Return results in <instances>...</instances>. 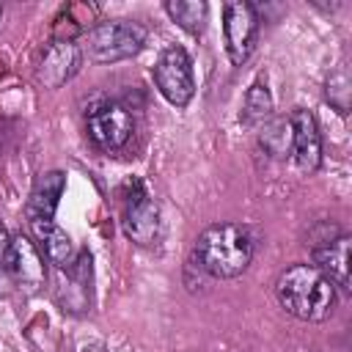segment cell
Here are the masks:
<instances>
[{"label": "cell", "mask_w": 352, "mask_h": 352, "mask_svg": "<svg viewBox=\"0 0 352 352\" xmlns=\"http://www.w3.org/2000/svg\"><path fill=\"white\" fill-rule=\"evenodd\" d=\"M275 297L300 322H324L336 308V286L314 264H292L275 280Z\"/></svg>", "instance_id": "obj_1"}, {"label": "cell", "mask_w": 352, "mask_h": 352, "mask_svg": "<svg viewBox=\"0 0 352 352\" xmlns=\"http://www.w3.org/2000/svg\"><path fill=\"white\" fill-rule=\"evenodd\" d=\"M195 261L212 278H239L253 258V236L239 223H214L195 239Z\"/></svg>", "instance_id": "obj_2"}, {"label": "cell", "mask_w": 352, "mask_h": 352, "mask_svg": "<svg viewBox=\"0 0 352 352\" xmlns=\"http://www.w3.org/2000/svg\"><path fill=\"white\" fill-rule=\"evenodd\" d=\"M146 44V28L132 19H107L88 30V58L94 63H118L138 55Z\"/></svg>", "instance_id": "obj_3"}, {"label": "cell", "mask_w": 352, "mask_h": 352, "mask_svg": "<svg viewBox=\"0 0 352 352\" xmlns=\"http://www.w3.org/2000/svg\"><path fill=\"white\" fill-rule=\"evenodd\" d=\"M154 82L157 91L170 102L173 107H187L195 94V77H192V60L184 47L173 44L160 52L154 63Z\"/></svg>", "instance_id": "obj_4"}, {"label": "cell", "mask_w": 352, "mask_h": 352, "mask_svg": "<svg viewBox=\"0 0 352 352\" xmlns=\"http://www.w3.org/2000/svg\"><path fill=\"white\" fill-rule=\"evenodd\" d=\"M258 38V14L253 3L234 0L226 3L223 8V41H226V55L234 66H242L250 52L256 50Z\"/></svg>", "instance_id": "obj_5"}, {"label": "cell", "mask_w": 352, "mask_h": 352, "mask_svg": "<svg viewBox=\"0 0 352 352\" xmlns=\"http://www.w3.org/2000/svg\"><path fill=\"white\" fill-rule=\"evenodd\" d=\"M85 126H88V135L91 140L104 148V151H116L121 148L129 135H132V116L124 104L118 102H99L88 110V118H85Z\"/></svg>", "instance_id": "obj_6"}, {"label": "cell", "mask_w": 352, "mask_h": 352, "mask_svg": "<svg viewBox=\"0 0 352 352\" xmlns=\"http://www.w3.org/2000/svg\"><path fill=\"white\" fill-rule=\"evenodd\" d=\"M121 226L124 234L135 242V245H154L157 234H160V209L154 204V198L148 195V190L135 182L132 192L124 201V214H121Z\"/></svg>", "instance_id": "obj_7"}, {"label": "cell", "mask_w": 352, "mask_h": 352, "mask_svg": "<svg viewBox=\"0 0 352 352\" xmlns=\"http://www.w3.org/2000/svg\"><path fill=\"white\" fill-rule=\"evenodd\" d=\"M289 126H292V157H294V162L305 173L316 170L319 162H322V135H319L316 116L305 107H297L289 116Z\"/></svg>", "instance_id": "obj_8"}, {"label": "cell", "mask_w": 352, "mask_h": 352, "mask_svg": "<svg viewBox=\"0 0 352 352\" xmlns=\"http://www.w3.org/2000/svg\"><path fill=\"white\" fill-rule=\"evenodd\" d=\"M82 60V50L80 44H74L72 38H55L47 50L44 58L38 63V80L47 88H60L63 82H69Z\"/></svg>", "instance_id": "obj_9"}, {"label": "cell", "mask_w": 352, "mask_h": 352, "mask_svg": "<svg viewBox=\"0 0 352 352\" xmlns=\"http://www.w3.org/2000/svg\"><path fill=\"white\" fill-rule=\"evenodd\" d=\"M6 270H8V275H11L19 286H25V289H30V292H36V289L44 283V278H47V272H44V258H41L36 242H30L25 234L11 236Z\"/></svg>", "instance_id": "obj_10"}, {"label": "cell", "mask_w": 352, "mask_h": 352, "mask_svg": "<svg viewBox=\"0 0 352 352\" xmlns=\"http://www.w3.org/2000/svg\"><path fill=\"white\" fill-rule=\"evenodd\" d=\"M349 253H352V239L349 236H336L319 248H314V267L338 289L349 292Z\"/></svg>", "instance_id": "obj_11"}, {"label": "cell", "mask_w": 352, "mask_h": 352, "mask_svg": "<svg viewBox=\"0 0 352 352\" xmlns=\"http://www.w3.org/2000/svg\"><path fill=\"white\" fill-rule=\"evenodd\" d=\"M63 187H66V176L60 170L41 173L36 179V184L30 190V198H28V206H25L28 220H52L55 209H58V201L63 195Z\"/></svg>", "instance_id": "obj_12"}, {"label": "cell", "mask_w": 352, "mask_h": 352, "mask_svg": "<svg viewBox=\"0 0 352 352\" xmlns=\"http://www.w3.org/2000/svg\"><path fill=\"white\" fill-rule=\"evenodd\" d=\"M30 231H33L38 248L44 250V256L50 258V264H55L60 270L72 267L74 248H72L69 234L60 226H55L52 220H30Z\"/></svg>", "instance_id": "obj_13"}, {"label": "cell", "mask_w": 352, "mask_h": 352, "mask_svg": "<svg viewBox=\"0 0 352 352\" xmlns=\"http://www.w3.org/2000/svg\"><path fill=\"white\" fill-rule=\"evenodd\" d=\"M165 11H168V16H170L182 30H187L190 36H201L204 28H206L209 8H206L204 0H168V3H165Z\"/></svg>", "instance_id": "obj_14"}, {"label": "cell", "mask_w": 352, "mask_h": 352, "mask_svg": "<svg viewBox=\"0 0 352 352\" xmlns=\"http://www.w3.org/2000/svg\"><path fill=\"white\" fill-rule=\"evenodd\" d=\"M258 143L261 148L270 154V157H289L292 154V126H289V118H270L261 124V132H258Z\"/></svg>", "instance_id": "obj_15"}, {"label": "cell", "mask_w": 352, "mask_h": 352, "mask_svg": "<svg viewBox=\"0 0 352 352\" xmlns=\"http://www.w3.org/2000/svg\"><path fill=\"white\" fill-rule=\"evenodd\" d=\"M272 118V96L267 91V85L261 82H253L245 94V102H242V113H239V121L248 124V126H261L264 121Z\"/></svg>", "instance_id": "obj_16"}, {"label": "cell", "mask_w": 352, "mask_h": 352, "mask_svg": "<svg viewBox=\"0 0 352 352\" xmlns=\"http://www.w3.org/2000/svg\"><path fill=\"white\" fill-rule=\"evenodd\" d=\"M324 99H327L341 116L349 113L352 80H349V72H346V69H336V72L327 77V82H324Z\"/></svg>", "instance_id": "obj_17"}, {"label": "cell", "mask_w": 352, "mask_h": 352, "mask_svg": "<svg viewBox=\"0 0 352 352\" xmlns=\"http://www.w3.org/2000/svg\"><path fill=\"white\" fill-rule=\"evenodd\" d=\"M8 245H11V236H8V231H6V228H3V223H0V275H3V272H8V270H6Z\"/></svg>", "instance_id": "obj_18"}, {"label": "cell", "mask_w": 352, "mask_h": 352, "mask_svg": "<svg viewBox=\"0 0 352 352\" xmlns=\"http://www.w3.org/2000/svg\"><path fill=\"white\" fill-rule=\"evenodd\" d=\"M0 16H3V6H0Z\"/></svg>", "instance_id": "obj_19"}]
</instances>
